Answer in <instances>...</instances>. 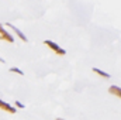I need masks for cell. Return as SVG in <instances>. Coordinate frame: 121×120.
Masks as SVG:
<instances>
[{
	"label": "cell",
	"instance_id": "cell-2",
	"mask_svg": "<svg viewBox=\"0 0 121 120\" xmlns=\"http://www.w3.org/2000/svg\"><path fill=\"white\" fill-rule=\"evenodd\" d=\"M0 40H4V41H7V42H14V38L4 30V28H0Z\"/></svg>",
	"mask_w": 121,
	"mask_h": 120
},
{
	"label": "cell",
	"instance_id": "cell-6",
	"mask_svg": "<svg viewBox=\"0 0 121 120\" xmlns=\"http://www.w3.org/2000/svg\"><path fill=\"white\" fill-rule=\"evenodd\" d=\"M91 71H93L94 74H97V75H100V76L106 78V79H108V78H110V74H107V72H104V71H101V69H99V68H93Z\"/></svg>",
	"mask_w": 121,
	"mask_h": 120
},
{
	"label": "cell",
	"instance_id": "cell-3",
	"mask_svg": "<svg viewBox=\"0 0 121 120\" xmlns=\"http://www.w3.org/2000/svg\"><path fill=\"white\" fill-rule=\"evenodd\" d=\"M0 109H1V110H6V112H9V113H16V107H14V106H10L9 103H6V102H3V100H0Z\"/></svg>",
	"mask_w": 121,
	"mask_h": 120
},
{
	"label": "cell",
	"instance_id": "cell-9",
	"mask_svg": "<svg viewBox=\"0 0 121 120\" xmlns=\"http://www.w3.org/2000/svg\"><path fill=\"white\" fill-rule=\"evenodd\" d=\"M0 62H6V61L3 60V58H0Z\"/></svg>",
	"mask_w": 121,
	"mask_h": 120
},
{
	"label": "cell",
	"instance_id": "cell-1",
	"mask_svg": "<svg viewBox=\"0 0 121 120\" xmlns=\"http://www.w3.org/2000/svg\"><path fill=\"white\" fill-rule=\"evenodd\" d=\"M44 44H45V45H48V47H49V48H51L56 55H65V54H66V51H65V50H62L59 45H58V44H55L54 41L45 40V41H44Z\"/></svg>",
	"mask_w": 121,
	"mask_h": 120
},
{
	"label": "cell",
	"instance_id": "cell-10",
	"mask_svg": "<svg viewBox=\"0 0 121 120\" xmlns=\"http://www.w3.org/2000/svg\"><path fill=\"white\" fill-rule=\"evenodd\" d=\"M56 120H65V119H59V117H58V119H56Z\"/></svg>",
	"mask_w": 121,
	"mask_h": 120
},
{
	"label": "cell",
	"instance_id": "cell-7",
	"mask_svg": "<svg viewBox=\"0 0 121 120\" xmlns=\"http://www.w3.org/2000/svg\"><path fill=\"white\" fill-rule=\"evenodd\" d=\"M10 72H14V74H18V75H24V72L21 71V69H18V68H10Z\"/></svg>",
	"mask_w": 121,
	"mask_h": 120
},
{
	"label": "cell",
	"instance_id": "cell-11",
	"mask_svg": "<svg viewBox=\"0 0 121 120\" xmlns=\"http://www.w3.org/2000/svg\"><path fill=\"white\" fill-rule=\"evenodd\" d=\"M0 28H3V26H1V24H0Z\"/></svg>",
	"mask_w": 121,
	"mask_h": 120
},
{
	"label": "cell",
	"instance_id": "cell-5",
	"mask_svg": "<svg viewBox=\"0 0 121 120\" xmlns=\"http://www.w3.org/2000/svg\"><path fill=\"white\" fill-rule=\"evenodd\" d=\"M108 93H110V95H114V96H117V97L121 99V88L116 86V85H113V86L108 88Z\"/></svg>",
	"mask_w": 121,
	"mask_h": 120
},
{
	"label": "cell",
	"instance_id": "cell-8",
	"mask_svg": "<svg viewBox=\"0 0 121 120\" xmlns=\"http://www.w3.org/2000/svg\"><path fill=\"white\" fill-rule=\"evenodd\" d=\"M14 106H17L18 109H24V107H26V106H24V105H23L21 102H18V100H16V103H14Z\"/></svg>",
	"mask_w": 121,
	"mask_h": 120
},
{
	"label": "cell",
	"instance_id": "cell-4",
	"mask_svg": "<svg viewBox=\"0 0 121 120\" xmlns=\"http://www.w3.org/2000/svg\"><path fill=\"white\" fill-rule=\"evenodd\" d=\"M6 26H7V27H10V28H11V30L14 31V32H16V34H17V35H18V37H20V38H21V41H24V42H26V41H27V37H26V35H24V34H23V32H21V31L18 30V28H17V27H14V26H13V24H10V23H7V24H6Z\"/></svg>",
	"mask_w": 121,
	"mask_h": 120
}]
</instances>
